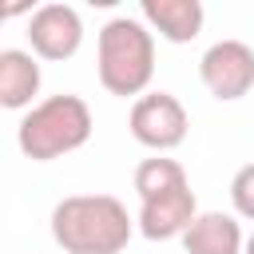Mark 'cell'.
<instances>
[{"label": "cell", "mask_w": 254, "mask_h": 254, "mask_svg": "<svg viewBox=\"0 0 254 254\" xmlns=\"http://www.w3.org/2000/svg\"><path fill=\"white\" fill-rule=\"evenodd\" d=\"M135 230L115 194H67L52 206V238L67 254H119Z\"/></svg>", "instance_id": "cell-1"}, {"label": "cell", "mask_w": 254, "mask_h": 254, "mask_svg": "<svg viewBox=\"0 0 254 254\" xmlns=\"http://www.w3.org/2000/svg\"><path fill=\"white\" fill-rule=\"evenodd\" d=\"M95 71L107 95H147L155 79V32L139 16H111L95 36Z\"/></svg>", "instance_id": "cell-2"}, {"label": "cell", "mask_w": 254, "mask_h": 254, "mask_svg": "<svg viewBox=\"0 0 254 254\" xmlns=\"http://www.w3.org/2000/svg\"><path fill=\"white\" fill-rule=\"evenodd\" d=\"M91 127H95L91 107L79 95L60 91V95L40 99L32 111H24V119L16 127V143L32 163H52V159L79 151L91 139Z\"/></svg>", "instance_id": "cell-3"}, {"label": "cell", "mask_w": 254, "mask_h": 254, "mask_svg": "<svg viewBox=\"0 0 254 254\" xmlns=\"http://www.w3.org/2000/svg\"><path fill=\"white\" fill-rule=\"evenodd\" d=\"M127 127H131L135 143H143L155 155H167V151H175L187 139L190 115H187V107H183L179 95H171V91H147V95H139L131 103Z\"/></svg>", "instance_id": "cell-4"}, {"label": "cell", "mask_w": 254, "mask_h": 254, "mask_svg": "<svg viewBox=\"0 0 254 254\" xmlns=\"http://www.w3.org/2000/svg\"><path fill=\"white\" fill-rule=\"evenodd\" d=\"M198 79L218 103H234L254 87V48L242 40H218L198 60Z\"/></svg>", "instance_id": "cell-5"}, {"label": "cell", "mask_w": 254, "mask_h": 254, "mask_svg": "<svg viewBox=\"0 0 254 254\" xmlns=\"http://www.w3.org/2000/svg\"><path fill=\"white\" fill-rule=\"evenodd\" d=\"M28 44L36 60L64 64L83 48V16L71 4H40L28 16Z\"/></svg>", "instance_id": "cell-6"}, {"label": "cell", "mask_w": 254, "mask_h": 254, "mask_svg": "<svg viewBox=\"0 0 254 254\" xmlns=\"http://www.w3.org/2000/svg\"><path fill=\"white\" fill-rule=\"evenodd\" d=\"M194 218H198V202H194V190L187 183V187H175L167 194L143 198L139 202V214H135V226H139L143 238L167 242V238H183Z\"/></svg>", "instance_id": "cell-7"}, {"label": "cell", "mask_w": 254, "mask_h": 254, "mask_svg": "<svg viewBox=\"0 0 254 254\" xmlns=\"http://www.w3.org/2000/svg\"><path fill=\"white\" fill-rule=\"evenodd\" d=\"M139 20L167 44H190L206 24V8L198 0H143Z\"/></svg>", "instance_id": "cell-8"}, {"label": "cell", "mask_w": 254, "mask_h": 254, "mask_svg": "<svg viewBox=\"0 0 254 254\" xmlns=\"http://www.w3.org/2000/svg\"><path fill=\"white\" fill-rule=\"evenodd\" d=\"M44 71L40 60L24 48H4L0 52V107L8 111H32L36 95H40Z\"/></svg>", "instance_id": "cell-9"}, {"label": "cell", "mask_w": 254, "mask_h": 254, "mask_svg": "<svg viewBox=\"0 0 254 254\" xmlns=\"http://www.w3.org/2000/svg\"><path fill=\"white\" fill-rule=\"evenodd\" d=\"M183 250L187 254H242L246 250V234H242L238 214L198 210V218L183 234Z\"/></svg>", "instance_id": "cell-10"}, {"label": "cell", "mask_w": 254, "mask_h": 254, "mask_svg": "<svg viewBox=\"0 0 254 254\" xmlns=\"http://www.w3.org/2000/svg\"><path fill=\"white\" fill-rule=\"evenodd\" d=\"M175 187H187V171H183L179 159L155 155V159H143L135 167V194H139V202L143 198H155V194H167Z\"/></svg>", "instance_id": "cell-11"}, {"label": "cell", "mask_w": 254, "mask_h": 254, "mask_svg": "<svg viewBox=\"0 0 254 254\" xmlns=\"http://www.w3.org/2000/svg\"><path fill=\"white\" fill-rule=\"evenodd\" d=\"M230 202H234V214L254 222V163L238 167L234 179H230Z\"/></svg>", "instance_id": "cell-12"}, {"label": "cell", "mask_w": 254, "mask_h": 254, "mask_svg": "<svg viewBox=\"0 0 254 254\" xmlns=\"http://www.w3.org/2000/svg\"><path fill=\"white\" fill-rule=\"evenodd\" d=\"M242 254H254V234L246 238V250H242Z\"/></svg>", "instance_id": "cell-13"}]
</instances>
